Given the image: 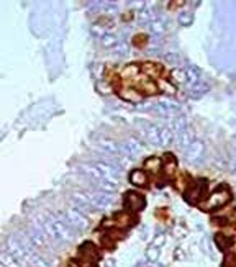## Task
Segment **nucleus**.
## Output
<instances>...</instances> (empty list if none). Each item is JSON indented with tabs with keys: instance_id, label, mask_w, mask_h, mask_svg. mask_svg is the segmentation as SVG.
Instances as JSON below:
<instances>
[{
	"instance_id": "nucleus-3",
	"label": "nucleus",
	"mask_w": 236,
	"mask_h": 267,
	"mask_svg": "<svg viewBox=\"0 0 236 267\" xmlns=\"http://www.w3.org/2000/svg\"><path fill=\"white\" fill-rule=\"evenodd\" d=\"M130 179H131V182L135 184V186H143V184L146 182V176L143 172H140V171L133 172Z\"/></svg>"
},
{
	"instance_id": "nucleus-2",
	"label": "nucleus",
	"mask_w": 236,
	"mask_h": 267,
	"mask_svg": "<svg viewBox=\"0 0 236 267\" xmlns=\"http://www.w3.org/2000/svg\"><path fill=\"white\" fill-rule=\"evenodd\" d=\"M0 264H2L3 267H22L17 257H15L13 254H10V252H7V251L0 252Z\"/></svg>"
},
{
	"instance_id": "nucleus-4",
	"label": "nucleus",
	"mask_w": 236,
	"mask_h": 267,
	"mask_svg": "<svg viewBox=\"0 0 236 267\" xmlns=\"http://www.w3.org/2000/svg\"><path fill=\"white\" fill-rule=\"evenodd\" d=\"M87 267H95V266H92V264H90V266H87Z\"/></svg>"
},
{
	"instance_id": "nucleus-1",
	"label": "nucleus",
	"mask_w": 236,
	"mask_h": 267,
	"mask_svg": "<svg viewBox=\"0 0 236 267\" xmlns=\"http://www.w3.org/2000/svg\"><path fill=\"white\" fill-rule=\"evenodd\" d=\"M7 246H8L10 254H13L20 262H27V264L34 266V267H46V264L39 259V256H36L34 252L27 249V244L20 240H17V238H13V236L8 238Z\"/></svg>"
}]
</instances>
